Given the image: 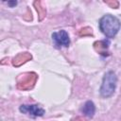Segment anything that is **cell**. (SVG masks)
<instances>
[{
	"label": "cell",
	"mask_w": 121,
	"mask_h": 121,
	"mask_svg": "<svg viewBox=\"0 0 121 121\" xmlns=\"http://www.w3.org/2000/svg\"><path fill=\"white\" fill-rule=\"evenodd\" d=\"M120 21L113 15L106 14L99 21V28L101 32L108 38H113L119 28H120Z\"/></svg>",
	"instance_id": "6da1fadb"
},
{
	"label": "cell",
	"mask_w": 121,
	"mask_h": 121,
	"mask_svg": "<svg viewBox=\"0 0 121 121\" xmlns=\"http://www.w3.org/2000/svg\"><path fill=\"white\" fill-rule=\"evenodd\" d=\"M116 76L112 71H109L105 74L100 88V95L103 97H109L114 93L116 87Z\"/></svg>",
	"instance_id": "7a4b0ae2"
},
{
	"label": "cell",
	"mask_w": 121,
	"mask_h": 121,
	"mask_svg": "<svg viewBox=\"0 0 121 121\" xmlns=\"http://www.w3.org/2000/svg\"><path fill=\"white\" fill-rule=\"evenodd\" d=\"M52 40L58 47L60 46H68L70 43V39L68 36V33L65 30H60L57 32H54L52 34Z\"/></svg>",
	"instance_id": "3957f363"
},
{
	"label": "cell",
	"mask_w": 121,
	"mask_h": 121,
	"mask_svg": "<svg viewBox=\"0 0 121 121\" xmlns=\"http://www.w3.org/2000/svg\"><path fill=\"white\" fill-rule=\"evenodd\" d=\"M20 111L31 116H42L44 113V110L38 105H22Z\"/></svg>",
	"instance_id": "277c9868"
},
{
	"label": "cell",
	"mask_w": 121,
	"mask_h": 121,
	"mask_svg": "<svg viewBox=\"0 0 121 121\" xmlns=\"http://www.w3.org/2000/svg\"><path fill=\"white\" fill-rule=\"evenodd\" d=\"M82 112L84 115L88 116V117H92L95 112V104L92 102V101H87L83 108H82Z\"/></svg>",
	"instance_id": "5b68a950"
},
{
	"label": "cell",
	"mask_w": 121,
	"mask_h": 121,
	"mask_svg": "<svg viewBox=\"0 0 121 121\" xmlns=\"http://www.w3.org/2000/svg\"><path fill=\"white\" fill-rule=\"evenodd\" d=\"M9 5H16V2H9Z\"/></svg>",
	"instance_id": "8992f818"
}]
</instances>
